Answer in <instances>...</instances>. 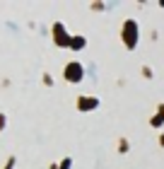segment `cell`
<instances>
[{
  "label": "cell",
  "mask_w": 164,
  "mask_h": 169,
  "mask_svg": "<svg viewBox=\"0 0 164 169\" xmlns=\"http://www.w3.org/2000/svg\"><path fill=\"white\" fill-rule=\"evenodd\" d=\"M70 46H75V48H82L85 44H82V39H72V44H70Z\"/></svg>",
  "instance_id": "3957f363"
},
{
  "label": "cell",
  "mask_w": 164,
  "mask_h": 169,
  "mask_svg": "<svg viewBox=\"0 0 164 169\" xmlns=\"http://www.w3.org/2000/svg\"><path fill=\"white\" fill-rule=\"evenodd\" d=\"M92 104L97 106V99H82V104H80V106H82V109H89Z\"/></svg>",
  "instance_id": "7a4b0ae2"
},
{
  "label": "cell",
  "mask_w": 164,
  "mask_h": 169,
  "mask_svg": "<svg viewBox=\"0 0 164 169\" xmlns=\"http://www.w3.org/2000/svg\"><path fill=\"white\" fill-rule=\"evenodd\" d=\"M65 75H68V80H80V78H82V68H80V65H70V68L65 70Z\"/></svg>",
  "instance_id": "6da1fadb"
},
{
  "label": "cell",
  "mask_w": 164,
  "mask_h": 169,
  "mask_svg": "<svg viewBox=\"0 0 164 169\" xmlns=\"http://www.w3.org/2000/svg\"><path fill=\"white\" fill-rule=\"evenodd\" d=\"M0 128H3V116H0Z\"/></svg>",
  "instance_id": "277c9868"
}]
</instances>
